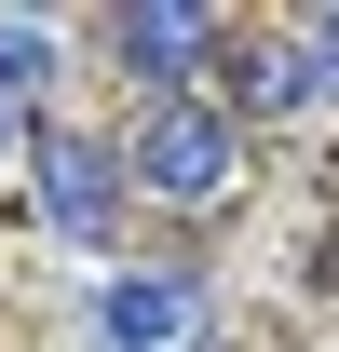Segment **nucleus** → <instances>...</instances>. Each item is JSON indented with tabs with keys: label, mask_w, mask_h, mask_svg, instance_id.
Wrapping results in <instances>:
<instances>
[{
	"label": "nucleus",
	"mask_w": 339,
	"mask_h": 352,
	"mask_svg": "<svg viewBox=\"0 0 339 352\" xmlns=\"http://www.w3.org/2000/svg\"><path fill=\"white\" fill-rule=\"evenodd\" d=\"M41 82H54V28H41V14H0V109L41 95Z\"/></svg>",
	"instance_id": "423d86ee"
},
{
	"label": "nucleus",
	"mask_w": 339,
	"mask_h": 352,
	"mask_svg": "<svg viewBox=\"0 0 339 352\" xmlns=\"http://www.w3.org/2000/svg\"><path fill=\"white\" fill-rule=\"evenodd\" d=\"M95 325H109V352H176L190 339V285H176V271H123V285L95 298Z\"/></svg>",
	"instance_id": "20e7f679"
},
{
	"label": "nucleus",
	"mask_w": 339,
	"mask_h": 352,
	"mask_svg": "<svg viewBox=\"0 0 339 352\" xmlns=\"http://www.w3.org/2000/svg\"><path fill=\"white\" fill-rule=\"evenodd\" d=\"M231 163H245L231 109H204V95H150V122H136V149H123V190H150V204H217Z\"/></svg>",
	"instance_id": "f257e3e1"
},
{
	"label": "nucleus",
	"mask_w": 339,
	"mask_h": 352,
	"mask_svg": "<svg viewBox=\"0 0 339 352\" xmlns=\"http://www.w3.org/2000/svg\"><path fill=\"white\" fill-rule=\"evenodd\" d=\"M14 149H28V109H0V163H14Z\"/></svg>",
	"instance_id": "6e6552de"
},
{
	"label": "nucleus",
	"mask_w": 339,
	"mask_h": 352,
	"mask_svg": "<svg viewBox=\"0 0 339 352\" xmlns=\"http://www.w3.org/2000/svg\"><path fill=\"white\" fill-rule=\"evenodd\" d=\"M41 217L68 230V244H109V230H123V163H109L95 135H68V122H41Z\"/></svg>",
	"instance_id": "f03ea898"
},
{
	"label": "nucleus",
	"mask_w": 339,
	"mask_h": 352,
	"mask_svg": "<svg viewBox=\"0 0 339 352\" xmlns=\"http://www.w3.org/2000/svg\"><path fill=\"white\" fill-rule=\"evenodd\" d=\"M204 41H217V28L190 14V0H123V14H109V54H123L150 95H176V82H190V68H204Z\"/></svg>",
	"instance_id": "7ed1b4c3"
},
{
	"label": "nucleus",
	"mask_w": 339,
	"mask_h": 352,
	"mask_svg": "<svg viewBox=\"0 0 339 352\" xmlns=\"http://www.w3.org/2000/svg\"><path fill=\"white\" fill-rule=\"evenodd\" d=\"M231 95H245V109H312V54L298 41H245L231 54Z\"/></svg>",
	"instance_id": "39448f33"
},
{
	"label": "nucleus",
	"mask_w": 339,
	"mask_h": 352,
	"mask_svg": "<svg viewBox=\"0 0 339 352\" xmlns=\"http://www.w3.org/2000/svg\"><path fill=\"white\" fill-rule=\"evenodd\" d=\"M298 54H312V109H339V14H326V28H312Z\"/></svg>",
	"instance_id": "0eeeda50"
}]
</instances>
